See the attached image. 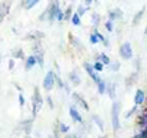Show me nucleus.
I'll use <instances>...</instances> for the list:
<instances>
[{
	"mask_svg": "<svg viewBox=\"0 0 147 138\" xmlns=\"http://www.w3.org/2000/svg\"><path fill=\"white\" fill-rule=\"evenodd\" d=\"M44 104V99L41 97V94H40V90H38L37 87L34 88V94H33L32 97V106H33V116H36L40 109H41V106Z\"/></svg>",
	"mask_w": 147,
	"mask_h": 138,
	"instance_id": "f257e3e1",
	"label": "nucleus"
},
{
	"mask_svg": "<svg viewBox=\"0 0 147 138\" xmlns=\"http://www.w3.org/2000/svg\"><path fill=\"white\" fill-rule=\"evenodd\" d=\"M54 86H55V73L52 71H50V72H47L44 80H43V87L47 91H51L54 88Z\"/></svg>",
	"mask_w": 147,
	"mask_h": 138,
	"instance_id": "f03ea898",
	"label": "nucleus"
},
{
	"mask_svg": "<svg viewBox=\"0 0 147 138\" xmlns=\"http://www.w3.org/2000/svg\"><path fill=\"white\" fill-rule=\"evenodd\" d=\"M111 122H113V128L115 131L120 127V120H118V104L115 102L113 105V111H111Z\"/></svg>",
	"mask_w": 147,
	"mask_h": 138,
	"instance_id": "7ed1b4c3",
	"label": "nucleus"
},
{
	"mask_svg": "<svg viewBox=\"0 0 147 138\" xmlns=\"http://www.w3.org/2000/svg\"><path fill=\"white\" fill-rule=\"evenodd\" d=\"M120 54L124 59H128L132 57V48L129 46V43H124L121 47H120Z\"/></svg>",
	"mask_w": 147,
	"mask_h": 138,
	"instance_id": "20e7f679",
	"label": "nucleus"
},
{
	"mask_svg": "<svg viewBox=\"0 0 147 138\" xmlns=\"http://www.w3.org/2000/svg\"><path fill=\"white\" fill-rule=\"evenodd\" d=\"M69 115H70V118L76 122V123H83V116H81V113L78 112L76 106H70V109H69Z\"/></svg>",
	"mask_w": 147,
	"mask_h": 138,
	"instance_id": "39448f33",
	"label": "nucleus"
},
{
	"mask_svg": "<svg viewBox=\"0 0 147 138\" xmlns=\"http://www.w3.org/2000/svg\"><path fill=\"white\" fill-rule=\"evenodd\" d=\"M84 68H85V71L88 72V75L92 77V80H94V82H96V83H98V82L100 80V77H98V73L95 72L94 66L91 65V64H88V62H84Z\"/></svg>",
	"mask_w": 147,
	"mask_h": 138,
	"instance_id": "423d86ee",
	"label": "nucleus"
},
{
	"mask_svg": "<svg viewBox=\"0 0 147 138\" xmlns=\"http://www.w3.org/2000/svg\"><path fill=\"white\" fill-rule=\"evenodd\" d=\"M36 57L34 55H29L28 58H26V62H25V69L26 71H29V69H32L33 66L36 65Z\"/></svg>",
	"mask_w": 147,
	"mask_h": 138,
	"instance_id": "0eeeda50",
	"label": "nucleus"
},
{
	"mask_svg": "<svg viewBox=\"0 0 147 138\" xmlns=\"http://www.w3.org/2000/svg\"><path fill=\"white\" fill-rule=\"evenodd\" d=\"M73 97H74V99H76V102H78V104H80V105L83 106L84 109H87V111L90 109V106H88V104H87V102L84 101V98L81 97V95H80V94H77V92H73Z\"/></svg>",
	"mask_w": 147,
	"mask_h": 138,
	"instance_id": "6e6552de",
	"label": "nucleus"
},
{
	"mask_svg": "<svg viewBox=\"0 0 147 138\" xmlns=\"http://www.w3.org/2000/svg\"><path fill=\"white\" fill-rule=\"evenodd\" d=\"M7 13H8V3H1L0 4V24H1V21L4 20Z\"/></svg>",
	"mask_w": 147,
	"mask_h": 138,
	"instance_id": "1a4fd4ad",
	"label": "nucleus"
},
{
	"mask_svg": "<svg viewBox=\"0 0 147 138\" xmlns=\"http://www.w3.org/2000/svg\"><path fill=\"white\" fill-rule=\"evenodd\" d=\"M90 40H91V43H92V44H96L99 40H105V39H103V36L99 32H94L90 36Z\"/></svg>",
	"mask_w": 147,
	"mask_h": 138,
	"instance_id": "9d476101",
	"label": "nucleus"
},
{
	"mask_svg": "<svg viewBox=\"0 0 147 138\" xmlns=\"http://www.w3.org/2000/svg\"><path fill=\"white\" fill-rule=\"evenodd\" d=\"M92 119L95 120V124L100 128V131H105V124H103V120H102V118H99L98 115H94L92 116Z\"/></svg>",
	"mask_w": 147,
	"mask_h": 138,
	"instance_id": "9b49d317",
	"label": "nucleus"
},
{
	"mask_svg": "<svg viewBox=\"0 0 147 138\" xmlns=\"http://www.w3.org/2000/svg\"><path fill=\"white\" fill-rule=\"evenodd\" d=\"M96 84H98V92H99V94H105V92H106V87H107V84L105 83V80L100 79Z\"/></svg>",
	"mask_w": 147,
	"mask_h": 138,
	"instance_id": "f8f14e48",
	"label": "nucleus"
},
{
	"mask_svg": "<svg viewBox=\"0 0 147 138\" xmlns=\"http://www.w3.org/2000/svg\"><path fill=\"white\" fill-rule=\"evenodd\" d=\"M70 20H71V24H73L74 27H80V25H81V17H80L77 13H74L71 15Z\"/></svg>",
	"mask_w": 147,
	"mask_h": 138,
	"instance_id": "ddd939ff",
	"label": "nucleus"
},
{
	"mask_svg": "<svg viewBox=\"0 0 147 138\" xmlns=\"http://www.w3.org/2000/svg\"><path fill=\"white\" fill-rule=\"evenodd\" d=\"M70 80H71V82H73V83H74L76 86L81 83V79H80V76H78L76 72H71V73H70Z\"/></svg>",
	"mask_w": 147,
	"mask_h": 138,
	"instance_id": "4468645a",
	"label": "nucleus"
},
{
	"mask_svg": "<svg viewBox=\"0 0 147 138\" xmlns=\"http://www.w3.org/2000/svg\"><path fill=\"white\" fill-rule=\"evenodd\" d=\"M98 62H100V64H110V59L106 57V54H100L99 55V58H98Z\"/></svg>",
	"mask_w": 147,
	"mask_h": 138,
	"instance_id": "2eb2a0df",
	"label": "nucleus"
},
{
	"mask_svg": "<svg viewBox=\"0 0 147 138\" xmlns=\"http://www.w3.org/2000/svg\"><path fill=\"white\" fill-rule=\"evenodd\" d=\"M13 55H14V58H24V51L21 48H15L13 51Z\"/></svg>",
	"mask_w": 147,
	"mask_h": 138,
	"instance_id": "dca6fc26",
	"label": "nucleus"
},
{
	"mask_svg": "<svg viewBox=\"0 0 147 138\" xmlns=\"http://www.w3.org/2000/svg\"><path fill=\"white\" fill-rule=\"evenodd\" d=\"M106 88H107V92H109V95H110V98H114L115 97V90H114V86L111 84V86H107V87H106Z\"/></svg>",
	"mask_w": 147,
	"mask_h": 138,
	"instance_id": "f3484780",
	"label": "nucleus"
},
{
	"mask_svg": "<svg viewBox=\"0 0 147 138\" xmlns=\"http://www.w3.org/2000/svg\"><path fill=\"white\" fill-rule=\"evenodd\" d=\"M94 69H95V72L98 73V72H100V71H103V64H100V62H98V61H96L95 64H94Z\"/></svg>",
	"mask_w": 147,
	"mask_h": 138,
	"instance_id": "a211bd4d",
	"label": "nucleus"
},
{
	"mask_svg": "<svg viewBox=\"0 0 147 138\" xmlns=\"http://www.w3.org/2000/svg\"><path fill=\"white\" fill-rule=\"evenodd\" d=\"M65 20H69V18H71V6L67 7V10L65 11Z\"/></svg>",
	"mask_w": 147,
	"mask_h": 138,
	"instance_id": "6ab92c4d",
	"label": "nucleus"
},
{
	"mask_svg": "<svg viewBox=\"0 0 147 138\" xmlns=\"http://www.w3.org/2000/svg\"><path fill=\"white\" fill-rule=\"evenodd\" d=\"M140 102H143V92L138 91V94H136V104H140Z\"/></svg>",
	"mask_w": 147,
	"mask_h": 138,
	"instance_id": "aec40b11",
	"label": "nucleus"
},
{
	"mask_svg": "<svg viewBox=\"0 0 147 138\" xmlns=\"http://www.w3.org/2000/svg\"><path fill=\"white\" fill-rule=\"evenodd\" d=\"M100 20V15H98V14H94L92 15V22H94V25H98V21Z\"/></svg>",
	"mask_w": 147,
	"mask_h": 138,
	"instance_id": "412c9836",
	"label": "nucleus"
},
{
	"mask_svg": "<svg viewBox=\"0 0 147 138\" xmlns=\"http://www.w3.org/2000/svg\"><path fill=\"white\" fill-rule=\"evenodd\" d=\"M37 3H38L37 0H34V1H29V3L26 4V10H29V8H32V7H33V6H36Z\"/></svg>",
	"mask_w": 147,
	"mask_h": 138,
	"instance_id": "4be33fe9",
	"label": "nucleus"
},
{
	"mask_svg": "<svg viewBox=\"0 0 147 138\" xmlns=\"http://www.w3.org/2000/svg\"><path fill=\"white\" fill-rule=\"evenodd\" d=\"M106 29L110 31V32L113 31V21H107V22H106Z\"/></svg>",
	"mask_w": 147,
	"mask_h": 138,
	"instance_id": "5701e85b",
	"label": "nucleus"
},
{
	"mask_svg": "<svg viewBox=\"0 0 147 138\" xmlns=\"http://www.w3.org/2000/svg\"><path fill=\"white\" fill-rule=\"evenodd\" d=\"M19 105L21 106L25 105V98H24V95H22V94H19Z\"/></svg>",
	"mask_w": 147,
	"mask_h": 138,
	"instance_id": "b1692460",
	"label": "nucleus"
},
{
	"mask_svg": "<svg viewBox=\"0 0 147 138\" xmlns=\"http://www.w3.org/2000/svg\"><path fill=\"white\" fill-rule=\"evenodd\" d=\"M117 69H118V62H114L111 65V71H117Z\"/></svg>",
	"mask_w": 147,
	"mask_h": 138,
	"instance_id": "393cba45",
	"label": "nucleus"
},
{
	"mask_svg": "<svg viewBox=\"0 0 147 138\" xmlns=\"http://www.w3.org/2000/svg\"><path fill=\"white\" fill-rule=\"evenodd\" d=\"M61 130H62V133H67V126H63V124H61Z\"/></svg>",
	"mask_w": 147,
	"mask_h": 138,
	"instance_id": "a878e982",
	"label": "nucleus"
},
{
	"mask_svg": "<svg viewBox=\"0 0 147 138\" xmlns=\"http://www.w3.org/2000/svg\"><path fill=\"white\" fill-rule=\"evenodd\" d=\"M47 102H48L50 108H54V104H52V101H51V97H48V98H47Z\"/></svg>",
	"mask_w": 147,
	"mask_h": 138,
	"instance_id": "bb28decb",
	"label": "nucleus"
},
{
	"mask_svg": "<svg viewBox=\"0 0 147 138\" xmlns=\"http://www.w3.org/2000/svg\"><path fill=\"white\" fill-rule=\"evenodd\" d=\"M8 68H10V69H13L14 68V59H10V62H8Z\"/></svg>",
	"mask_w": 147,
	"mask_h": 138,
	"instance_id": "cd10ccee",
	"label": "nucleus"
},
{
	"mask_svg": "<svg viewBox=\"0 0 147 138\" xmlns=\"http://www.w3.org/2000/svg\"><path fill=\"white\" fill-rule=\"evenodd\" d=\"M0 62H1V55H0Z\"/></svg>",
	"mask_w": 147,
	"mask_h": 138,
	"instance_id": "c85d7f7f",
	"label": "nucleus"
},
{
	"mask_svg": "<svg viewBox=\"0 0 147 138\" xmlns=\"http://www.w3.org/2000/svg\"><path fill=\"white\" fill-rule=\"evenodd\" d=\"M100 138H103V137H100Z\"/></svg>",
	"mask_w": 147,
	"mask_h": 138,
	"instance_id": "c756f323",
	"label": "nucleus"
}]
</instances>
